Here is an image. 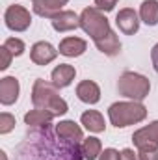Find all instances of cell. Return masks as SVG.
I'll use <instances>...</instances> for the list:
<instances>
[{
    "mask_svg": "<svg viewBox=\"0 0 158 160\" xmlns=\"http://www.w3.org/2000/svg\"><path fill=\"white\" fill-rule=\"evenodd\" d=\"M32 102H34L36 108H41V110H47V112L54 114V118L56 116H65L69 112V106H67L65 99L60 97L58 88L52 82H47L43 78H37L34 82Z\"/></svg>",
    "mask_w": 158,
    "mask_h": 160,
    "instance_id": "6da1fadb",
    "label": "cell"
},
{
    "mask_svg": "<svg viewBox=\"0 0 158 160\" xmlns=\"http://www.w3.org/2000/svg\"><path fill=\"white\" fill-rule=\"evenodd\" d=\"M110 123L117 128H125L128 125H136L147 118V108L138 101H121L114 102L108 108Z\"/></svg>",
    "mask_w": 158,
    "mask_h": 160,
    "instance_id": "7a4b0ae2",
    "label": "cell"
},
{
    "mask_svg": "<svg viewBox=\"0 0 158 160\" xmlns=\"http://www.w3.org/2000/svg\"><path fill=\"white\" fill-rule=\"evenodd\" d=\"M117 91L119 95L130 99V101H138L141 102L149 91H151V82L147 77L134 73V71H125L117 80Z\"/></svg>",
    "mask_w": 158,
    "mask_h": 160,
    "instance_id": "3957f363",
    "label": "cell"
},
{
    "mask_svg": "<svg viewBox=\"0 0 158 160\" xmlns=\"http://www.w3.org/2000/svg\"><path fill=\"white\" fill-rule=\"evenodd\" d=\"M80 28L93 41L104 38L112 30L106 15L97 8H84V11L80 13Z\"/></svg>",
    "mask_w": 158,
    "mask_h": 160,
    "instance_id": "277c9868",
    "label": "cell"
},
{
    "mask_svg": "<svg viewBox=\"0 0 158 160\" xmlns=\"http://www.w3.org/2000/svg\"><path fill=\"white\" fill-rule=\"evenodd\" d=\"M4 21H6V26L9 30H13V32H24L32 24V15H30V11L24 6L13 4V6H9L6 9Z\"/></svg>",
    "mask_w": 158,
    "mask_h": 160,
    "instance_id": "5b68a950",
    "label": "cell"
},
{
    "mask_svg": "<svg viewBox=\"0 0 158 160\" xmlns=\"http://www.w3.org/2000/svg\"><path fill=\"white\" fill-rule=\"evenodd\" d=\"M132 142L138 151H158V121L141 127L132 134Z\"/></svg>",
    "mask_w": 158,
    "mask_h": 160,
    "instance_id": "8992f818",
    "label": "cell"
},
{
    "mask_svg": "<svg viewBox=\"0 0 158 160\" xmlns=\"http://www.w3.org/2000/svg\"><path fill=\"white\" fill-rule=\"evenodd\" d=\"M116 24L125 36H134L140 30V15L132 8H123L116 15Z\"/></svg>",
    "mask_w": 158,
    "mask_h": 160,
    "instance_id": "52a82bcc",
    "label": "cell"
},
{
    "mask_svg": "<svg viewBox=\"0 0 158 160\" xmlns=\"http://www.w3.org/2000/svg\"><path fill=\"white\" fill-rule=\"evenodd\" d=\"M60 50H56L54 45H50L48 41H37L32 48H30V60L36 65H48L50 62L56 60Z\"/></svg>",
    "mask_w": 158,
    "mask_h": 160,
    "instance_id": "ba28073f",
    "label": "cell"
},
{
    "mask_svg": "<svg viewBox=\"0 0 158 160\" xmlns=\"http://www.w3.org/2000/svg\"><path fill=\"white\" fill-rule=\"evenodd\" d=\"M56 134L60 140L67 142V143H78L80 140H84V132L75 121L71 119H65V121H60L56 125Z\"/></svg>",
    "mask_w": 158,
    "mask_h": 160,
    "instance_id": "9c48e42d",
    "label": "cell"
},
{
    "mask_svg": "<svg viewBox=\"0 0 158 160\" xmlns=\"http://www.w3.org/2000/svg\"><path fill=\"white\" fill-rule=\"evenodd\" d=\"M19 91H21V86L15 77H4L0 80V102L4 106L13 104L19 99Z\"/></svg>",
    "mask_w": 158,
    "mask_h": 160,
    "instance_id": "30bf717a",
    "label": "cell"
},
{
    "mask_svg": "<svg viewBox=\"0 0 158 160\" xmlns=\"http://www.w3.org/2000/svg\"><path fill=\"white\" fill-rule=\"evenodd\" d=\"M78 26H80V17L71 9H62L52 19V28L56 32H69V30H77Z\"/></svg>",
    "mask_w": 158,
    "mask_h": 160,
    "instance_id": "8fae6325",
    "label": "cell"
},
{
    "mask_svg": "<svg viewBox=\"0 0 158 160\" xmlns=\"http://www.w3.org/2000/svg\"><path fill=\"white\" fill-rule=\"evenodd\" d=\"M77 97L86 104H97L101 101V88L93 80H82L77 86Z\"/></svg>",
    "mask_w": 158,
    "mask_h": 160,
    "instance_id": "7c38bea8",
    "label": "cell"
},
{
    "mask_svg": "<svg viewBox=\"0 0 158 160\" xmlns=\"http://www.w3.org/2000/svg\"><path fill=\"white\" fill-rule=\"evenodd\" d=\"M75 77H77V71H75L73 65H69V63H60L58 67H54V71H52V75H50V80H52V84H54L58 89H62V88L71 86V82L75 80Z\"/></svg>",
    "mask_w": 158,
    "mask_h": 160,
    "instance_id": "4fadbf2b",
    "label": "cell"
},
{
    "mask_svg": "<svg viewBox=\"0 0 158 160\" xmlns=\"http://www.w3.org/2000/svg\"><path fill=\"white\" fill-rule=\"evenodd\" d=\"M87 48V43L80 38H65L60 43V54L62 56H67V58H77V56H82Z\"/></svg>",
    "mask_w": 158,
    "mask_h": 160,
    "instance_id": "5bb4252c",
    "label": "cell"
},
{
    "mask_svg": "<svg viewBox=\"0 0 158 160\" xmlns=\"http://www.w3.org/2000/svg\"><path fill=\"white\" fill-rule=\"evenodd\" d=\"M95 47H97L102 54H106V56H117L119 50H121L119 38H117V34H116L114 30H110L104 38L95 39Z\"/></svg>",
    "mask_w": 158,
    "mask_h": 160,
    "instance_id": "9a60e30c",
    "label": "cell"
},
{
    "mask_svg": "<svg viewBox=\"0 0 158 160\" xmlns=\"http://www.w3.org/2000/svg\"><path fill=\"white\" fill-rule=\"evenodd\" d=\"M34 2V13L39 17H47V19H54L60 11H62V2L60 0H32Z\"/></svg>",
    "mask_w": 158,
    "mask_h": 160,
    "instance_id": "2e32d148",
    "label": "cell"
},
{
    "mask_svg": "<svg viewBox=\"0 0 158 160\" xmlns=\"http://www.w3.org/2000/svg\"><path fill=\"white\" fill-rule=\"evenodd\" d=\"M80 121H82V125H84L89 132H95V134L104 132V128H106L102 114L97 112V110H87V112H84L82 118H80Z\"/></svg>",
    "mask_w": 158,
    "mask_h": 160,
    "instance_id": "e0dca14e",
    "label": "cell"
},
{
    "mask_svg": "<svg viewBox=\"0 0 158 160\" xmlns=\"http://www.w3.org/2000/svg\"><path fill=\"white\" fill-rule=\"evenodd\" d=\"M140 19L147 26L158 24V0H143L140 6Z\"/></svg>",
    "mask_w": 158,
    "mask_h": 160,
    "instance_id": "ac0fdd59",
    "label": "cell"
},
{
    "mask_svg": "<svg viewBox=\"0 0 158 160\" xmlns=\"http://www.w3.org/2000/svg\"><path fill=\"white\" fill-rule=\"evenodd\" d=\"M80 151H82V155H84L86 160H97L101 157V153H102V143H101L99 138L89 136V138H86L82 142V149Z\"/></svg>",
    "mask_w": 158,
    "mask_h": 160,
    "instance_id": "d6986e66",
    "label": "cell"
},
{
    "mask_svg": "<svg viewBox=\"0 0 158 160\" xmlns=\"http://www.w3.org/2000/svg\"><path fill=\"white\" fill-rule=\"evenodd\" d=\"M52 119H54V114H50L47 110H41V108L30 110L24 116V123L30 125V127H43V125H48Z\"/></svg>",
    "mask_w": 158,
    "mask_h": 160,
    "instance_id": "ffe728a7",
    "label": "cell"
},
{
    "mask_svg": "<svg viewBox=\"0 0 158 160\" xmlns=\"http://www.w3.org/2000/svg\"><path fill=\"white\" fill-rule=\"evenodd\" d=\"M4 47L9 48V52L13 56H21L24 52V43L21 39H17V38H7V39L4 41Z\"/></svg>",
    "mask_w": 158,
    "mask_h": 160,
    "instance_id": "44dd1931",
    "label": "cell"
},
{
    "mask_svg": "<svg viewBox=\"0 0 158 160\" xmlns=\"http://www.w3.org/2000/svg\"><path fill=\"white\" fill-rule=\"evenodd\" d=\"M15 128V118L7 112L0 114V134H7Z\"/></svg>",
    "mask_w": 158,
    "mask_h": 160,
    "instance_id": "7402d4cb",
    "label": "cell"
},
{
    "mask_svg": "<svg viewBox=\"0 0 158 160\" xmlns=\"http://www.w3.org/2000/svg\"><path fill=\"white\" fill-rule=\"evenodd\" d=\"M0 54H2V63H0V69H2V71H6V69L9 67V63H11L13 54H11V52H9V48H6L4 45L0 47Z\"/></svg>",
    "mask_w": 158,
    "mask_h": 160,
    "instance_id": "603a6c76",
    "label": "cell"
},
{
    "mask_svg": "<svg viewBox=\"0 0 158 160\" xmlns=\"http://www.w3.org/2000/svg\"><path fill=\"white\" fill-rule=\"evenodd\" d=\"M119 0H95V8L101 11H112L117 6Z\"/></svg>",
    "mask_w": 158,
    "mask_h": 160,
    "instance_id": "cb8c5ba5",
    "label": "cell"
},
{
    "mask_svg": "<svg viewBox=\"0 0 158 160\" xmlns=\"http://www.w3.org/2000/svg\"><path fill=\"white\" fill-rule=\"evenodd\" d=\"M99 160H121V153L116 151V149H112V147H108V149H104L101 153Z\"/></svg>",
    "mask_w": 158,
    "mask_h": 160,
    "instance_id": "d4e9b609",
    "label": "cell"
},
{
    "mask_svg": "<svg viewBox=\"0 0 158 160\" xmlns=\"http://www.w3.org/2000/svg\"><path fill=\"white\" fill-rule=\"evenodd\" d=\"M140 160H158V151H138Z\"/></svg>",
    "mask_w": 158,
    "mask_h": 160,
    "instance_id": "484cf974",
    "label": "cell"
},
{
    "mask_svg": "<svg viewBox=\"0 0 158 160\" xmlns=\"http://www.w3.org/2000/svg\"><path fill=\"white\" fill-rule=\"evenodd\" d=\"M121 160H140V157L132 149H123L121 151Z\"/></svg>",
    "mask_w": 158,
    "mask_h": 160,
    "instance_id": "4316f807",
    "label": "cell"
},
{
    "mask_svg": "<svg viewBox=\"0 0 158 160\" xmlns=\"http://www.w3.org/2000/svg\"><path fill=\"white\" fill-rule=\"evenodd\" d=\"M151 60H153V69L158 73V43L153 47V50H151Z\"/></svg>",
    "mask_w": 158,
    "mask_h": 160,
    "instance_id": "83f0119b",
    "label": "cell"
},
{
    "mask_svg": "<svg viewBox=\"0 0 158 160\" xmlns=\"http://www.w3.org/2000/svg\"><path fill=\"white\" fill-rule=\"evenodd\" d=\"M0 158H2V160H7V155H6L4 151H0Z\"/></svg>",
    "mask_w": 158,
    "mask_h": 160,
    "instance_id": "f1b7e54d",
    "label": "cell"
},
{
    "mask_svg": "<svg viewBox=\"0 0 158 160\" xmlns=\"http://www.w3.org/2000/svg\"><path fill=\"white\" fill-rule=\"evenodd\" d=\"M60 2H62V4H63V6H65V4H67V2H69V0H60Z\"/></svg>",
    "mask_w": 158,
    "mask_h": 160,
    "instance_id": "f546056e",
    "label": "cell"
}]
</instances>
